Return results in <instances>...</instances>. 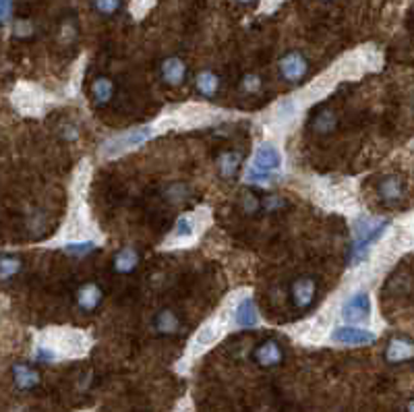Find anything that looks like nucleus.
<instances>
[{"mask_svg":"<svg viewBox=\"0 0 414 412\" xmlns=\"http://www.w3.org/2000/svg\"><path fill=\"white\" fill-rule=\"evenodd\" d=\"M185 73H187V66L181 58H168L162 64V77L168 85H181L185 79Z\"/></svg>","mask_w":414,"mask_h":412,"instance_id":"nucleus-17","label":"nucleus"},{"mask_svg":"<svg viewBox=\"0 0 414 412\" xmlns=\"http://www.w3.org/2000/svg\"><path fill=\"white\" fill-rule=\"evenodd\" d=\"M390 222L384 217H359L352 226L354 230V242H352V251H350V261L352 265L363 263L369 257V249L379 242L388 230Z\"/></svg>","mask_w":414,"mask_h":412,"instance_id":"nucleus-1","label":"nucleus"},{"mask_svg":"<svg viewBox=\"0 0 414 412\" xmlns=\"http://www.w3.org/2000/svg\"><path fill=\"white\" fill-rule=\"evenodd\" d=\"M29 33H31V25H29L27 21H19V23L15 25V35L25 37V35H29Z\"/></svg>","mask_w":414,"mask_h":412,"instance_id":"nucleus-34","label":"nucleus"},{"mask_svg":"<svg viewBox=\"0 0 414 412\" xmlns=\"http://www.w3.org/2000/svg\"><path fill=\"white\" fill-rule=\"evenodd\" d=\"M179 118L191 127H197V125H206L209 123L213 116H211V110L206 106H187L183 108V112L179 114Z\"/></svg>","mask_w":414,"mask_h":412,"instance_id":"nucleus-19","label":"nucleus"},{"mask_svg":"<svg viewBox=\"0 0 414 412\" xmlns=\"http://www.w3.org/2000/svg\"><path fill=\"white\" fill-rule=\"evenodd\" d=\"M253 166L259 168V170H265V172H278L282 168V152L278 150L276 143L263 141L255 150Z\"/></svg>","mask_w":414,"mask_h":412,"instance_id":"nucleus-6","label":"nucleus"},{"mask_svg":"<svg viewBox=\"0 0 414 412\" xmlns=\"http://www.w3.org/2000/svg\"><path fill=\"white\" fill-rule=\"evenodd\" d=\"M12 102L23 112H37L42 108V96L33 87H27V85H21L15 89Z\"/></svg>","mask_w":414,"mask_h":412,"instance_id":"nucleus-11","label":"nucleus"},{"mask_svg":"<svg viewBox=\"0 0 414 412\" xmlns=\"http://www.w3.org/2000/svg\"><path fill=\"white\" fill-rule=\"evenodd\" d=\"M156 328L164 334H174L179 330V319L172 311H162L156 317Z\"/></svg>","mask_w":414,"mask_h":412,"instance_id":"nucleus-29","label":"nucleus"},{"mask_svg":"<svg viewBox=\"0 0 414 412\" xmlns=\"http://www.w3.org/2000/svg\"><path fill=\"white\" fill-rule=\"evenodd\" d=\"M280 179H278V174H273V172H265V170H259V168H255V166H251L249 170H246V183H253V185H261V187H271V185H276Z\"/></svg>","mask_w":414,"mask_h":412,"instance_id":"nucleus-27","label":"nucleus"},{"mask_svg":"<svg viewBox=\"0 0 414 412\" xmlns=\"http://www.w3.org/2000/svg\"><path fill=\"white\" fill-rule=\"evenodd\" d=\"M386 359L394 365L414 359V342L408 338H392L386 348Z\"/></svg>","mask_w":414,"mask_h":412,"instance_id":"nucleus-9","label":"nucleus"},{"mask_svg":"<svg viewBox=\"0 0 414 412\" xmlns=\"http://www.w3.org/2000/svg\"><path fill=\"white\" fill-rule=\"evenodd\" d=\"M246 87H249V89H257V87H259V79H257L255 75H249V77H246Z\"/></svg>","mask_w":414,"mask_h":412,"instance_id":"nucleus-35","label":"nucleus"},{"mask_svg":"<svg viewBox=\"0 0 414 412\" xmlns=\"http://www.w3.org/2000/svg\"><path fill=\"white\" fill-rule=\"evenodd\" d=\"M156 133L154 127H137V129H131V131H125L112 139H108L104 145H102V156L106 158H118L139 145H143L147 139H152Z\"/></svg>","mask_w":414,"mask_h":412,"instance_id":"nucleus-2","label":"nucleus"},{"mask_svg":"<svg viewBox=\"0 0 414 412\" xmlns=\"http://www.w3.org/2000/svg\"><path fill=\"white\" fill-rule=\"evenodd\" d=\"M255 361L261 367H273L282 361V348L276 340H265L255 350Z\"/></svg>","mask_w":414,"mask_h":412,"instance_id":"nucleus-14","label":"nucleus"},{"mask_svg":"<svg viewBox=\"0 0 414 412\" xmlns=\"http://www.w3.org/2000/svg\"><path fill=\"white\" fill-rule=\"evenodd\" d=\"M222 336V323L217 325V323H207L204 325L199 332H197V336L193 338V344H191V355L193 357H197L199 352H204L206 348H209L217 338Z\"/></svg>","mask_w":414,"mask_h":412,"instance_id":"nucleus-12","label":"nucleus"},{"mask_svg":"<svg viewBox=\"0 0 414 412\" xmlns=\"http://www.w3.org/2000/svg\"><path fill=\"white\" fill-rule=\"evenodd\" d=\"M93 8L100 15L110 17V15H114L120 8V0H93Z\"/></svg>","mask_w":414,"mask_h":412,"instance_id":"nucleus-30","label":"nucleus"},{"mask_svg":"<svg viewBox=\"0 0 414 412\" xmlns=\"http://www.w3.org/2000/svg\"><path fill=\"white\" fill-rule=\"evenodd\" d=\"M91 93H93L96 104L104 106V104H108V102L112 100L114 85H112V81H110L108 77H100V79L93 81V85H91Z\"/></svg>","mask_w":414,"mask_h":412,"instance_id":"nucleus-21","label":"nucleus"},{"mask_svg":"<svg viewBox=\"0 0 414 412\" xmlns=\"http://www.w3.org/2000/svg\"><path fill=\"white\" fill-rule=\"evenodd\" d=\"M154 4H156V0H133V15L143 17Z\"/></svg>","mask_w":414,"mask_h":412,"instance_id":"nucleus-32","label":"nucleus"},{"mask_svg":"<svg viewBox=\"0 0 414 412\" xmlns=\"http://www.w3.org/2000/svg\"><path fill=\"white\" fill-rule=\"evenodd\" d=\"M338 73L332 69L330 73H325L323 77H319L317 81H313L307 89H305V93H303V98H305V102L307 104H311V102H315V100H319V98H323L336 83H338Z\"/></svg>","mask_w":414,"mask_h":412,"instance_id":"nucleus-10","label":"nucleus"},{"mask_svg":"<svg viewBox=\"0 0 414 412\" xmlns=\"http://www.w3.org/2000/svg\"><path fill=\"white\" fill-rule=\"evenodd\" d=\"M296 118V102L294 100H284L276 106V112H273V120L282 127L290 125L292 120Z\"/></svg>","mask_w":414,"mask_h":412,"instance_id":"nucleus-22","label":"nucleus"},{"mask_svg":"<svg viewBox=\"0 0 414 412\" xmlns=\"http://www.w3.org/2000/svg\"><path fill=\"white\" fill-rule=\"evenodd\" d=\"M21 271V259L17 255H0V282L15 278Z\"/></svg>","mask_w":414,"mask_h":412,"instance_id":"nucleus-23","label":"nucleus"},{"mask_svg":"<svg viewBox=\"0 0 414 412\" xmlns=\"http://www.w3.org/2000/svg\"><path fill=\"white\" fill-rule=\"evenodd\" d=\"M12 382L15 386L21 390V392H27V390H33L37 384H39V375L35 369H31L29 365H15L12 367Z\"/></svg>","mask_w":414,"mask_h":412,"instance_id":"nucleus-16","label":"nucleus"},{"mask_svg":"<svg viewBox=\"0 0 414 412\" xmlns=\"http://www.w3.org/2000/svg\"><path fill=\"white\" fill-rule=\"evenodd\" d=\"M195 83H197V89H199V93H204V96H207V98L215 96L217 87H219L217 75H215V73H211V71H204V73H199V75H197V79H195Z\"/></svg>","mask_w":414,"mask_h":412,"instance_id":"nucleus-25","label":"nucleus"},{"mask_svg":"<svg viewBox=\"0 0 414 412\" xmlns=\"http://www.w3.org/2000/svg\"><path fill=\"white\" fill-rule=\"evenodd\" d=\"M232 323L238 328V330H251V328H257L259 325V311L253 303V298L244 296L236 303L234 307V313H232Z\"/></svg>","mask_w":414,"mask_h":412,"instance_id":"nucleus-7","label":"nucleus"},{"mask_svg":"<svg viewBox=\"0 0 414 412\" xmlns=\"http://www.w3.org/2000/svg\"><path fill=\"white\" fill-rule=\"evenodd\" d=\"M236 2H240V4H249V2H253V0H236Z\"/></svg>","mask_w":414,"mask_h":412,"instance_id":"nucleus-36","label":"nucleus"},{"mask_svg":"<svg viewBox=\"0 0 414 412\" xmlns=\"http://www.w3.org/2000/svg\"><path fill=\"white\" fill-rule=\"evenodd\" d=\"M238 166H240V154H236V152H226L217 160V168H219L222 177H226V179H230L238 170Z\"/></svg>","mask_w":414,"mask_h":412,"instance_id":"nucleus-26","label":"nucleus"},{"mask_svg":"<svg viewBox=\"0 0 414 412\" xmlns=\"http://www.w3.org/2000/svg\"><path fill=\"white\" fill-rule=\"evenodd\" d=\"M292 301L296 307L307 309L315 301V282L311 278H300L292 286Z\"/></svg>","mask_w":414,"mask_h":412,"instance_id":"nucleus-15","label":"nucleus"},{"mask_svg":"<svg viewBox=\"0 0 414 412\" xmlns=\"http://www.w3.org/2000/svg\"><path fill=\"white\" fill-rule=\"evenodd\" d=\"M195 230H197V222L193 215H183L179 222H177V228H174V238L179 240H185V238H193L195 236Z\"/></svg>","mask_w":414,"mask_h":412,"instance_id":"nucleus-28","label":"nucleus"},{"mask_svg":"<svg viewBox=\"0 0 414 412\" xmlns=\"http://www.w3.org/2000/svg\"><path fill=\"white\" fill-rule=\"evenodd\" d=\"M77 303H79L81 309L93 311V309H98L100 303H102V290H100L96 284H85V286H81L79 292H77Z\"/></svg>","mask_w":414,"mask_h":412,"instance_id":"nucleus-18","label":"nucleus"},{"mask_svg":"<svg viewBox=\"0 0 414 412\" xmlns=\"http://www.w3.org/2000/svg\"><path fill=\"white\" fill-rule=\"evenodd\" d=\"M377 191H379L381 201H386V204H398L404 197V183H402L400 177L392 174V177H386L379 183Z\"/></svg>","mask_w":414,"mask_h":412,"instance_id":"nucleus-13","label":"nucleus"},{"mask_svg":"<svg viewBox=\"0 0 414 412\" xmlns=\"http://www.w3.org/2000/svg\"><path fill=\"white\" fill-rule=\"evenodd\" d=\"M137 265H139V255L131 247L120 249L114 257V267L118 274H131Z\"/></svg>","mask_w":414,"mask_h":412,"instance_id":"nucleus-20","label":"nucleus"},{"mask_svg":"<svg viewBox=\"0 0 414 412\" xmlns=\"http://www.w3.org/2000/svg\"><path fill=\"white\" fill-rule=\"evenodd\" d=\"M330 338H332V342H336L340 346H367V344H373L377 340V334L371 332V330L348 323V325L334 328Z\"/></svg>","mask_w":414,"mask_h":412,"instance_id":"nucleus-5","label":"nucleus"},{"mask_svg":"<svg viewBox=\"0 0 414 412\" xmlns=\"http://www.w3.org/2000/svg\"><path fill=\"white\" fill-rule=\"evenodd\" d=\"M50 336H52V342H46V344L56 355L81 357L89 348V338L83 332H77V330H56Z\"/></svg>","mask_w":414,"mask_h":412,"instance_id":"nucleus-3","label":"nucleus"},{"mask_svg":"<svg viewBox=\"0 0 414 412\" xmlns=\"http://www.w3.org/2000/svg\"><path fill=\"white\" fill-rule=\"evenodd\" d=\"M12 12V0H0V23H4Z\"/></svg>","mask_w":414,"mask_h":412,"instance_id":"nucleus-33","label":"nucleus"},{"mask_svg":"<svg viewBox=\"0 0 414 412\" xmlns=\"http://www.w3.org/2000/svg\"><path fill=\"white\" fill-rule=\"evenodd\" d=\"M340 313H342V319H344L346 323H350V325L369 321V319H371V313H373V303H371L369 292H367V290H357V292H352V294L344 301Z\"/></svg>","mask_w":414,"mask_h":412,"instance_id":"nucleus-4","label":"nucleus"},{"mask_svg":"<svg viewBox=\"0 0 414 412\" xmlns=\"http://www.w3.org/2000/svg\"><path fill=\"white\" fill-rule=\"evenodd\" d=\"M408 412H414V402H411V404H408Z\"/></svg>","mask_w":414,"mask_h":412,"instance_id":"nucleus-37","label":"nucleus"},{"mask_svg":"<svg viewBox=\"0 0 414 412\" xmlns=\"http://www.w3.org/2000/svg\"><path fill=\"white\" fill-rule=\"evenodd\" d=\"M81 209H83V207H77V209L71 213L69 228H66V232H69L71 238H81V236L87 234V220H85V215H83Z\"/></svg>","mask_w":414,"mask_h":412,"instance_id":"nucleus-24","label":"nucleus"},{"mask_svg":"<svg viewBox=\"0 0 414 412\" xmlns=\"http://www.w3.org/2000/svg\"><path fill=\"white\" fill-rule=\"evenodd\" d=\"M280 73L286 81H298L307 73V60L298 52H290L280 60Z\"/></svg>","mask_w":414,"mask_h":412,"instance_id":"nucleus-8","label":"nucleus"},{"mask_svg":"<svg viewBox=\"0 0 414 412\" xmlns=\"http://www.w3.org/2000/svg\"><path fill=\"white\" fill-rule=\"evenodd\" d=\"M93 249H96V242H93V240H81V242H71V244H66V251L77 253V255H85V253H89V251H93Z\"/></svg>","mask_w":414,"mask_h":412,"instance_id":"nucleus-31","label":"nucleus"}]
</instances>
